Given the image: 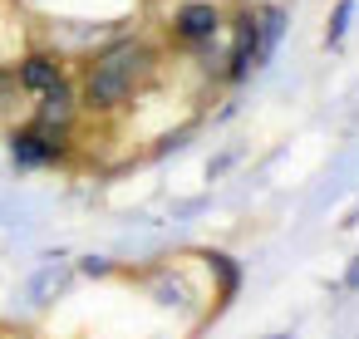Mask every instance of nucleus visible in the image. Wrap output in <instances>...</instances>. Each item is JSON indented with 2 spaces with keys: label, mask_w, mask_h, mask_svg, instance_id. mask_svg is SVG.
Returning a JSON list of instances; mask_svg holds the SVG:
<instances>
[{
  "label": "nucleus",
  "mask_w": 359,
  "mask_h": 339,
  "mask_svg": "<svg viewBox=\"0 0 359 339\" xmlns=\"http://www.w3.org/2000/svg\"><path fill=\"white\" fill-rule=\"evenodd\" d=\"M148 64H153V55H148L143 40H118V45H109V50L89 64V74H84V99H89L94 109H118V104H128V99L138 94V84L148 79Z\"/></svg>",
  "instance_id": "obj_1"
},
{
  "label": "nucleus",
  "mask_w": 359,
  "mask_h": 339,
  "mask_svg": "<svg viewBox=\"0 0 359 339\" xmlns=\"http://www.w3.org/2000/svg\"><path fill=\"white\" fill-rule=\"evenodd\" d=\"M217 30H222V11L212 0H187V6H177V15H172V35L182 45H212Z\"/></svg>",
  "instance_id": "obj_2"
},
{
  "label": "nucleus",
  "mask_w": 359,
  "mask_h": 339,
  "mask_svg": "<svg viewBox=\"0 0 359 339\" xmlns=\"http://www.w3.org/2000/svg\"><path fill=\"white\" fill-rule=\"evenodd\" d=\"M11 153H15V162H20V167H45V162H55V158H60V143H55L45 128H25V133H15V138H11Z\"/></svg>",
  "instance_id": "obj_3"
},
{
  "label": "nucleus",
  "mask_w": 359,
  "mask_h": 339,
  "mask_svg": "<svg viewBox=\"0 0 359 339\" xmlns=\"http://www.w3.org/2000/svg\"><path fill=\"white\" fill-rule=\"evenodd\" d=\"M40 123L35 128H45V133H55V128H69V118H74V94H69V84H55V89H45L40 94V113H35Z\"/></svg>",
  "instance_id": "obj_4"
},
{
  "label": "nucleus",
  "mask_w": 359,
  "mask_h": 339,
  "mask_svg": "<svg viewBox=\"0 0 359 339\" xmlns=\"http://www.w3.org/2000/svg\"><path fill=\"white\" fill-rule=\"evenodd\" d=\"M15 79H20V89H30V94H45V89L65 84V69H60L50 55H30V60L15 69Z\"/></svg>",
  "instance_id": "obj_5"
},
{
  "label": "nucleus",
  "mask_w": 359,
  "mask_h": 339,
  "mask_svg": "<svg viewBox=\"0 0 359 339\" xmlns=\"http://www.w3.org/2000/svg\"><path fill=\"white\" fill-rule=\"evenodd\" d=\"M207 265L217 270V280H222V300H231L236 295V285H241V270H236V261L231 256H217V251H207Z\"/></svg>",
  "instance_id": "obj_6"
},
{
  "label": "nucleus",
  "mask_w": 359,
  "mask_h": 339,
  "mask_svg": "<svg viewBox=\"0 0 359 339\" xmlns=\"http://www.w3.org/2000/svg\"><path fill=\"white\" fill-rule=\"evenodd\" d=\"M349 15H354V0H339V6H334V15H330V25H325V45H339V40H344Z\"/></svg>",
  "instance_id": "obj_7"
},
{
  "label": "nucleus",
  "mask_w": 359,
  "mask_h": 339,
  "mask_svg": "<svg viewBox=\"0 0 359 339\" xmlns=\"http://www.w3.org/2000/svg\"><path fill=\"white\" fill-rule=\"evenodd\" d=\"M84 275H109V261H104V256H89V261H84Z\"/></svg>",
  "instance_id": "obj_8"
},
{
  "label": "nucleus",
  "mask_w": 359,
  "mask_h": 339,
  "mask_svg": "<svg viewBox=\"0 0 359 339\" xmlns=\"http://www.w3.org/2000/svg\"><path fill=\"white\" fill-rule=\"evenodd\" d=\"M344 285H349V290H359V256L349 261V270H344Z\"/></svg>",
  "instance_id": "obj_9"
},
{
  "label": "nucleus",
  "mask_w": 359,
  "mask_h": 339,
  "mask_svg": "<svg viewBox=\"0 0 359 339\" xmlns=\"http://www.w3.org/2000/svg\"><path fill=\"white\" fill-rule=\"evenodd\" d=\"M271 339H290V334H271Z\"/></svg>",
  "instance_id": "obj_10"
}]
</instances>
